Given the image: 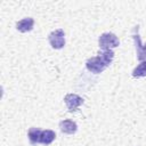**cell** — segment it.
<instances>
[{
	"label": "cell",
	"mask_w": 146,
	"mask_h": 146,
	"mask_svg": "<svg viewBox=\"0 0 146 146\" xmlns=\"http://www.w3.org/2000/svg\"><path fill=\"white\" fill-rule=\"evenodd\" d=\"M113 58H114V51L112 49L100 50L97 54V56H94L87 59L86 67L89 72L99 74L113 62Z\"/></svg>",
	"instance_id": "1"
},
{
	"label": "cell",
	"mask_w": 146,
	"mask_h": 146,
	"mask_svg": "<svg viewBox=\"0 0 146 146\" xmlns=\"http://www.w3.org/2000/svg\"><path fill=\"white\" fill-rule=\"evenodd\" d=\"M98 46L102 50H107V49H113L120 46V40L119 38L112 33V32H105L99 35L98 38Z\"/></svg>",
	"instance_id": "2"
},
{
	"label": "cell",
	"mask_w": 146,
	"mask_h": 146,
	"mask_svg": "<svg viewBox=\"0 0 146 146\" xmlns=\"http://www.w3.org/2000/svg\"><path fill=\"white\" fill-rule=\"evenodd\" d=\"M48 41L54 49H62L65 46V33L64 30L57 29L48 35Z\"/></svg>",
	"instance_id": "3"
},
{
	"label": "cell",
	"mask_w": 146,
	"mask_h": 146,
	"mask_svg": "<svg viewBox=\"0 0 146 146\" xmlns=\"http://www.w3.org/2000/svg\"><path fill=\"white\" fill-rule=\"evenodd\" d=\"M132 38L135 41V47H136V54L138 60H146V42L141 44L140 36L138 34V26H135L133 32H132Z\"/></svg>",
	"instance_id": "4"
},
{
	"label": "cell",
	"mask_w": 146,
	"mask_h": 146,
	"mask_svg": "<svg viewBox=\"0 0 146 146\" xmlns=\"http://www.w3.org/2000/svg\"><path fill=\"white\" fill-rule=\"evenodd\" d=\"M64 103H65V105L70 112H74L83 104V98L81 96H79L78 94L71 92L64 97Z\"/></svg>",
	"instance_id": "5"
},
{
	"label": "cell",
	"mask_w": 146,
	"mask_h": 146,
	"mask_svg": "<svg viewBox=\"0 0 146 146\" xmlns=\"http://www.w3.org/2000/svg\"><path fill=\"white\" fill-rule=\"evenodd\" d=\"M59 129L63 133H66V135H73L78 130V124L73 121V120H70V119H65V120H62L59 122Z\"/></svg>",
	"instance_id": "6"
},
{
	"label": "cell",
	"mask_w": 146,
	"mask_h": 146,
	"mask_svg": "<svg viewBox=\"0 0 146 146\" xmlns=\"http://www.w3.org/2000/svg\"><path fill=\"white\" fill-rule=\"evenodd\" d=\"M34 26V19L32 17H25L22 18L21 21H18L16 23V29L17 31L22 32V33H26L30 32Z\"/></svg>",
	"instance_id": "7"
},
{
	"label": "cell",
	"mask_w": 146,
	"mask_h": 146,
	"mask_svg": "<svg viewBox=\"0 0 146 146\" xmlns=\"http://www.w3.org/2000/svg\"><path fill=\"white\" fill-rule=\"evenodd\" d=\"M56 138V132L51 129H46L41 131V137H40V144L42 145H50Z\"/></svg>",
	"instance_id": "8"
},
{
	"label": "cell",
	"mask_w": 146,
	"mask_h": 146,
	"mask_svg": "<svg viewBox=\"0 0 146 146\" xmlns=\"http://www.w3.org/2000/svg\"><path fill=\"white\" fill-rule=\"evenodd\" d=\"M41 129L39 128H35V127H32L29 129L27 131V138L30 140V143L32 145H36L40 143V137H41Z\"/></svg>",
	"instance_id": "9"
},
{
	"label": "cell",
	"mask_w": 146,
	"mask_h": 146,
	"mask_svg": "<svg viewBox=\"0 0 146 146\" xmlns=\"http://www.w3.org/2000/svg\"><path fill=\"white\" fill-rule=\"evenodd\" d=\"M133 78H144L146 76V60H141L132 71Z\"/></svg>",
	"instance_id": "10"
}]
</instances>
